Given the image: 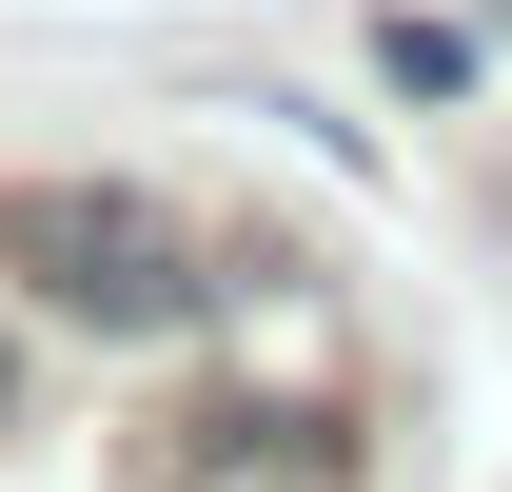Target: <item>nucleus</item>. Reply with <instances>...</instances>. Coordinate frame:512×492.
Masks as SVG:
<instances>
[{
    "instance_id": "1",
    "label": "nucleus",
    "mask_w": 512,
    "mask_h": 492,
    "mask_svg": "<svg viewBox=\"0 0 512 492\" xmlns=\"http://www.w3.org/2000/svg\"><path fill=\"white\" fill-rule=\"evenodd\" d=\"M0 276L40 315H79V335H138V355L237 315V256H197L138 178H0Z\"/></svg>"
},
{
    "instance_id": "2",
    "label": "nucleus",
    "mask_w": 512,
    "mask_h": 492,
    "mask_svg": "<svg viewBox=\"0 0 512 492\" xmlns=\"http://www.w3.org/2000/svg\"><path fill=\"white\" fill-rule=\"evenodd\" d=\"M138 492H355V433L335 414H256V394H217V414L158 433V473Z\"/></svg>"
},
{
    "instance_id": "3",
    "label": "nucleus",
    "mask_w": 512,
    "mask_h": 492,
    "mask_svg": "<svg viewBox=\"0 0 512 492\" xmlns=\"http://www.w3.org/2000/svg\"><path fill=\"white\" fill-rule=\"evenodd\" d=\"M375 79H394V99H473V20H414V0H394V20H375Z\"/></svg>"
},
{
    "instance_id": "4",
    "label": "nucleus",
    "mask_w": 512,
    "mask_h": 492,
    "mask_svg": "<svg viewBox=\"0 0 512 492\" xmlns=\"http://www.w3.org/2000/svg\"><path fill=\"white\" fill-rule=\"evenodd\" d=\"M0 414H20V335H0Z\"/></svg>"
}]
</instances>
